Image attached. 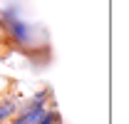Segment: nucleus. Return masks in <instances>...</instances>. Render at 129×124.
<instances>
[{"label": "nucleus", "mask_w": 129, "mask_h": 124, "mask_svg": "<svg viewBox=\"0 0 129 124\" xmlns=\"http://www.w3.org/2000/svg\"><path fill=\"white\" fill-rule=\"evenodd\" d=\"M40 124H62V114H60L57 109H47L45 119H42Z\"/></svg>", "instance_id": "3"}, {"label": "nucleus", "mask_w": 129, "mask_h": 124, "mask_svg": "<svg viewBox=\"0 0 129 124\" xmlns=\"http://www.w3.org/2000/svg\"><path fill=\"white\" fill-rule=\"evenodd\" d=\"M52 99V89L50 87H40L37 92H32L27 99H22V107H47Z\"/></svg>", "instance_id": "2"}, {"label": "nucleus", "mask_w": 129, "mask_h": 124, "mask_svg": "<svg viewBox=\"0 0 129 124\" xmlns=\"http://www.w3.org/2000/svg\"><path fill=\"white\" fill-rule=\"evenodd\" d=\"M0 97H3V94H0Z\"/></svg>", "instance_id": "4"}, {"label": "nucleus", "mask_w": 129, "mask_h": 124, "mask_svg": "<svg viewBox=\"0 0 129 124\" xmlns=\"http://www.w3.org/2000/svg\"><path fill=\"white\" fill-rule=\"evenodd\" d=\"M0 30L5 32L13 42H15L20 50H30V45L35 42V30H32L30 22H25L22 17H15V20H5V22H0Z\"/></svg>", "instance_id": "1"}]
</instances>
